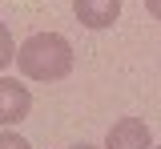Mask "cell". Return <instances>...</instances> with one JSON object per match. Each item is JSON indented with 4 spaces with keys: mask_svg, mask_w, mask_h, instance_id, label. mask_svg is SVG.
Masks as SVG:
<instances>
[{
    "mask_svg": "<svg viewBox=\"0 0 161 149\" xmlns=\"http://www.w3.org/2000/svg\"><path fill=\"white\" fill-rule=\"evenodd\" d=\"M16 64L28 81H60L73 73V44L60 32H36L16 48Z\"/></svg>",
    "mask_w": 161,
    "mask_h": 149,
    "instance_id": "6da1fadb",
    "label": "cell"
},
{
    "mask_svg": "<svg viewBox=\"0 0 161 149\" xmlns=\"http://www.w3.org/2000/svg\"><path fill=\"white\" fill-rule=\"evenodd\" d=\"M105 149H153L149 125L141 117H121V121H113L109 137H105Z\"/></svg>",
    "mask_w": 161,
    "mask_h": 149,
    "instance_id": "7a4b0ae2",
    "label": "cell"
},
{
    "mask_svg": "<svg viewBox=\"0 0 161 149\" xmlns=\"http://www.w3.org/2000/svg\"><path fill=\"white\" fill-rule=\"evenodd\" d=\"M28 109H32V93L12 81V77H0V125H16L28 117Z\"/></svg>",
    "mask_w": 161,
    "mask_h": 149,
    "instance_id": "3957f363",
    "label": "cell"
},
{
    "mask_svg": "<svg viewBox=\"0 0 161 149\" xmlns=\"http://www.w3.org/2000/svg\"><path fill=\"white\" fill-rule=\"evenodd\" d=\"M73 12L85 28H113L121 16V0H73Z\"/></svg>",
    "mask_w": 161,
    "mask_h": 149,
    "instance_id": "277c9868",
    "label": "cell"
},
{
    "mask_svg": "<svg viewBox=\"0 0 161 149\" xmlns=\"http://www.w3.org/2000/svg\"><path fill=\"white\" fill-rule=\"evenodd\" d=\"M12 61H16V41H12V32L0 24V69H8Z\"/></svg>",
    "mask_w": 161,
    "mask_h": 149,
    "instance_id": "5b68a950",
    "label": "cell"
},
{
    "mask_svg": "<svg viewBox=\"0 0 161 149\" xmlns=\"http://www.w3.org/2000/svg\"><path fill=\"white\" fill-rule=\"evenodd\" d=\"M0 149H32L24 137H16V133H0Z\"/></svg>",
    "mask_w": 161,
    "mask_h": 149,
    "instance_id": "8992f818",
    "label": "cell"
},
{
    "mask_svg": "<svg viewBox=\"0 0 161 149\" xmlns=\"http://www.w3.org/2000/svg\"><path fill=\"white\" fill-rule=\"evenodd\" d=\"M145 12H149V16H157V20H161V0H145Z\"/></svg>",
    "mask_w": 161,
    "mask_h": 149,
    "instance_id": "52a82bcc",
    "label": "cell"
},
{
    "mask_svg": "<svg viewBox=\"0 0 161 149\" xmlns=\"http://www.w3.org/2000/svg\"><path fill=\"white\" fill-rule=\"evenodd\" d=\"M73 149H97V145H85V141H80V145H73Z\"/></svg>",
    "mask_w": 161,
    "mask_h": 149,
    "instance_id": "ba28073f",
    "label": "cell"
},
{
    "mask_svg": "<svg viewBox=\"0 0 161 149\" xmlns=\"http://www.w3.org/2000/svg\"><path fill=\"white\" fill-rule=\"evenodd\" d=\"M153 149H161V145H153Z\"/></svg>",
    "mask_w": 161,
    "mask_h": 149,
    "instance_id": "9c48e42d",
    "label": "cell"
}]
</instances>
